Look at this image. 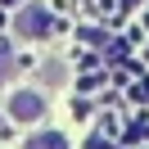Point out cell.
<instances>
[{
  "instance_id": "cell-1",
  "label": "cell",
  "mask_w": 149,
  "mask_h": 149,
  "mask_svg": "<svg viewBox=\"0 0 149 149\" xmlns=\"http://www.w3.org/2000/svg\"><path fill=\"white\" fill-rule=\"evenodd\" d=\"M14 32H18L23 41H45L50 32H54V18H50V9H41V5H23V9L14 14Z\"/></svg>"
},
{
  "instance_id": "cell-3",
  "label": "cell",
  "mask_w": 149,
  "mask_h": 149,
  "mask_svg": "<svg viewBox=\"0 0 149 149\" xmlns=\"http://www.w3.org/2000/svg\"><path fill=\"white\" fill-rule=\"evenodd\" d=\"M23 149H68V136L63 131H36Z\"/></svg>"
},
{
  "instance_id": "cell-2",
  "label": "cell",
  "mask_w": 149,
  "mask_h": 149,
  "mask_svg": "<svg viewBox=\"0 0 149 149\" xmlns=\"http://www.w3.org/2000/svg\"><path fill=\"white\" fill-rule=\"evenodd\" d=\"M9 118L14 122H41L45 118V95L41 91H14L9 95Z\"/></svg>"
},
{
  "instance_id": "cell-4",
  "label": "cell",
  "mask_w": 149,
  "mask_h": 149,
  "mask_svg": "<svg viewBox=\"0 0 149 149\" xmlns=\"http://www.w3.org/2000/svg\"><path fill=\"white\" fill-rule=\"evenodd\" d=\"M14 50H9V41H0V81H5V77H14Z\"/></svg>"
}]
</instances>
